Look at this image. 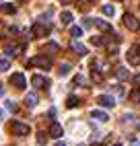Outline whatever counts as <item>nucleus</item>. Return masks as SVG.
I'll use <instances>...</instances> for the list:
<instances>
[{"label": "nucleus", "instance_id": "nucleus-28", "mask_svg": "<svg viewBox=\"0 0 140 146\" xmlns=\"http://www.w3.org/2000/svg\"><path fill=\"white\" fill-rule=\"evenodd\" d=\"M91 43H93V45H97V47H99V45H103V43H105V41H103V37H91Z\"/></svg>", "mask_w": 140, "mask_h": 146}, {"label": "nucleus", "instance_id": "nucleus-16", "mask_svg": "<svg viewBox=\"0 0 140 146\" xmlns=\"http://www.w3.org/2000/svg\"><path fill=\"white\" fill-rule=\"evenodd\" d=\"M78 103H81V99L74 97V95H70L68 101H66V107H68V109H74V107H78Z\"/></svg>", "mask_w": 140, "mask_h": 146}, {"label": "nucleus", "instance_id": "nucleus-15", "mask_svg": "<svg viewBox=\"0 0 140 146\" xmlns=\"http://www.w3.org/2000/svg\"><path fill=\"white\" fill-rule=\"evenodd\" d=\"M95 27H97V29H101V31H105V33L111 31V25L105 23V21H101V19H95Z\"/></svg>", "mask_w": 140, "mask_h": 146}, {"label": "nucleus", "instance_id": "nucleus-33", "mask_svg": "<svg viewBox=\"0 0 140 146\" xmlns=\"http://www.w3.org/2000/svg\"><path fill=\"white\" fill-rule=\"evenodd\" d=\"M130 146H140V142L138 140H130Z\"/></svg>", "mask_w": 140, "mask_h": 146}, {"label": "nucleus", "instance_id": "nucleus-34", "mask_svg": "<svg viewBox=\"0 0 140 146\" xmlns=\"http://www.w3.org/2000/svg\"><path fill=\"white\" fill-rule=\"evenodd\" d=\"M60 2H62V4H70L72 0H60Z\"/></svg>", "mask_w": 140, "mask_h": 146}, {"label": "nucleus", "instance_id": "nucleus-24", "mask_svg": "<svg viewBox=\"0 0 140 146\" xmlns=\"http://www.w3.org/2000/svg\"><path fill=\"white\" fill-rule=\"evenodd\" d=\"M45 52H49V54H58V52H60V45L52 41V43H47V45H45Z\"/></svg>", "mask_w": 140, "mask_h": 146}, {"label": "nucleus", "instance_id": "nucleus-26", "mask_svg": "<svg viewBox=\"0 0 140 146\" xmlns=\"http://www.w3.org/2000/svg\"><path fill=\"white\" fill-rule=\"evenodd\" d=\"M45 142H47V136H45L43 132H39V134H37V144H41V146H43Z\"/></svg>", "mask_w": 140, "mask_h": 146}, {"label": "nucleus", "instance_id": "nucleus-14", "mask_svg": "<svg viewBox=\"0 0 140 146\" xmlns=\"http://www.w3.org/2000/svg\"><path fill=\"white\" fill-rule=\"evenodd\" d=\"M49 136L60 138V136H62V125H60V123H52V125H49Z\"/></svg>", "mask_w": 140, "mask_h": 146}, {"label": "nucleus", "instance_id": "nucleus-31", "mask_svg": "<svg viewBox=\"0 0 140 146\" xmlns=\"http://www.w3.org/2000/svg\"><path fill=\"white\" fill-rule=\"evenodd\" d=\"M83 25H85V27H91V25H93V19H85Z\"/></svg>", "mask_w": 140, "mask_h": 146}, {"label": "nucleus", "instance_id": "nucleus-8", "mask_svg": "<svg viewBox=\"0 0 140 146\" xmlns=\"http://www.w3.org/2000/svg\"><path fill=\"white\" fill-rule=\"evenodd\" d=\"M70 50H72L76 56H87V47H85L83 43H78L76 39H72V41H70Z\"/></svg>", "mask_w": 140, "mask_h": 146}, {"label": "nucleus", "instance_id": "nucleus-21", "mask_svg": "<svg viewBox=\"0 0 140 146\" xmlns=\"http://www.w3.org/2000/svg\"><path fill=\"white\" fill-rule=\"evenodd\" d=\"M130 101H132V103H138V105H140V89H138V86H136V89H134L132 93H130Z\"/></svg>", "mask_w": 140, "mask_h": 146}, {"label": "nucleus", "instance_id": "nucleus-38", "mask_svg": "<svg viewBox=\"0 0 140 146\" xmlns=\"http://www.w3.org/2000/svg\"><path fill=\"white\" fill-rule=\"evenodd\" d=\"M115 146H122V144H115Z\"/></svg>", "mask_w": 140, "mask_h": 146}, {"label": "nucleus", "instance_id": "nucleus-22", "mask_svg": "<svg viewBox=\"0 0 140 146\" xmlns=\"http://www.w3.org/2000/svg\"><path fill=\"white\" fill-rule=\"evenodd\" d=\"M101 13H103V15H107V17H113L115 8H113L111 4H103V6H101Z\"/></svg>", "mask_w": 140, "mask_h": 146}, {"label": "nucleus", "instance_id": "nucleus-3", "mask_svg": "<svg viewBox=\"0 0 140 146\" xmlns=\"http://www.w3.org/2000/svg\"><path fill=\"white\" fill-rule=\"evenodd\" d=\"M11 130H13L15 136H29V132H31V128L27 123H21V121H13Z\"/></svg>", "mask_w": 140, "mask_h": 146}, {"label": "nucleus", "instance_id": "nucleus-17", "mask_svg": "<svg viewBox=\"0 0 140 146\" xmlns=\"http://www.w3.org/2000/svg\"><path fill=\"white\" fill-rule=\"evenodd\" d=\"M60 21H62V25H70V23H72V13L64 11L62 15H60Z\"/></svg>", "mask_w": 140, "mask_h": 146}, {"label": "nucleus", "instance_id": "nucleus-6", "mask_svg": "<svg viewBox=\"0 0 140 146\" xmlns=\"http://www.w3.org/2000/svg\"><path fill=\"white\" fill-rule=\"evenodd\" d=\"M31 84L35 86V89H47V86H49V80L43 78V76H39V74H35L33 78H31Z\"/></svg>", "mask_w": 140, "mask_h": 146}, {"label": "nucleus", "instance_id": "nucleus-35", "mask_svg": "<svg viewBox=\"0 0 140 146\" xmlns=\"http://www.w3.org/2000/svg\"><path fill=\"white\" fill-rule=\"evenodd\" d=\"M54 146H66V144H64V142H56Z\"/></svg>", "mask_w": 140, "mask_h": 146}, {"label": "nucleus", "instance_id": "nucleus-5", "mask_svg": "<svg viewBox=\"0 0 140 146\" xmlns=\"http://www.w3.org/2000/svg\"><path fill=\"white\" fill-rule=\"evenodd\" d=\"M31 33H33L35 37H45V35L49 33V25H43V23H35V25H33V29H31Z\"/></svg>", "mask_w": 140, "mask_h": 146}, {"label": "nucleus", "instance_id": "nucleus-23", "mask_svg": "<svg viewBox=\"0 0 140 146\" xmlns=\"http://www.w3.org/2000/svg\"><path fill=\"white\" fill-rule=\"evenodd\" d=\"M91 78H93V82H103V72H99V70H95V68H93Z\"/></svg>", "mask_w": 140, "mask_h": 146}, {"label": "nucleus", "instance_id": "nucleus-18", "mask_svg": "<svg viewBox=\"0 0 140 146\" xmlns=\"http://www.w3.org/2000/svg\"><path fill=\"white\" fill-rule=\"evenodd\" d=\"M0 8H2V13H6V15H15V13H17V8H15L13 4H8V2H2V4H0Z\"/></svg>", "mask_w": 140, "mask_h": 146}, {"label": "nucleus", "instance_id": "nucleus-12", "mask_svg": "<svg viewBox=\"0 0 140 146\" xmlns=\"http://www.w3.org/2000/svg\"><path fill=\"white\" fill-rule=\"evenodd\" d=\"M91 117L97 119V121H107V119H109V117H107V113L101 111V109H93V111H91Z\"/></svg>", "mask_w": 140, "mask_h": 146}, {"label": "nucleus", "instance_id": "nucleus-39", "mask_svg": "<svg viewBox=\"0 0 140 146\" xmlns=\"http://www.w3.org/2000/svg\"><path fill=\"white\" fill-rule=\"evenodd\" d=\"M95 146H99V144H95Z\"/></svg>", "mask_w": 140, "mask_h": 146}, {"label": "nucleus", "instance_id": "nucleus-4", "mask_svg": "<svg viewBox=\"0 0 140 146\" xmlns=\"http://www.w3.org/2000/svg\"><path fill=\"white\" fill-rule=\"evenodd\" d=\"M11 84L15 86V89H25V86H27V80H25V76L21 74V72H17V74H13L11 76Z\"/></svg>", "mask_w": 140, "mask_h": 146}, {"label": "nucleus", "instance_id": "nucleus-27", "mask_svg": "<svg viewBox=\"0 0 140 146\" xmlns=\"http://www.w3.org/2000/svg\"><path fill=\"white\" fill-rule=\"evenodd\" d=\"M6 109H8V111H13V113H15V111L19 109V107H17V103H15V101H6Z\"/></svg>", "mask_w": 140, "mask_h": 146}, {"label": "nucleus", "instance_id": "nucleus-1", "mask_svg": "<svg viewBox=\"0 0 140 146\" xmlns=\"http://www.w3.org/2000/svg\"><path fill=\"white\" fill-rule=\"evenodd\" d=\"M29 66H39V68H43V70H49V68H52V60H49L47 56H35L33 60H29Z\"/></svg>", "mask_w": 140, "mask_h": 146}, {"label": "nucleus", "instance_id": "nucleus-30", "mask_svg": "<svg viewBox=\"0 0 140 146\" xmlns=\"http://www.w3.org/2000/svg\"><path fill=\"white\" fill-rule=\"evenodd\" d=\"M134 84H136L138 89H140V74H136V76H134Z\"/></svg>", "mask_w": 140, "mask_h": 146}, {"label": "nucleus", "instance_id": "nucleus-10", "mask_svg": "<svg viewBox=\"0 0 140 146\" xmlns=\"http://www.w3.org/2000/svg\"><path fill=\"white\" fill-rule=\"evenodd\" d=\"M35 105H37V95L35 93H29L25 97V107H27V109H33Z\"/></svg>", "mask_w": 140, "mask_h": 146}, {"label": "nucleus", "instance_id": "nucleus-32", "mask_svg": "<svg viewBox=\"0 0 140 146\" xmlns=\"http://www.w3.org/2000/svg\"><path fill=\"white\" fill-rule=\"evenodd\" d=\"M113 91H115L117 95H124V89H122V86H113Z\"/></svg>", "mask_w": 140, "mask_h": 146}, {"label": "nucleus", "instance_id": "nucleus-25", "mask_svg": "<svg viewBox=\"0 0 140 146\" xmlns=\"http://www.w3.org/2000/svg\"><path fill=\"white\" fill-rule=\"evenodd\" d=\"M68 72H70V64H62V66H60V70H58L60 76H66Z\"/></svg>", "mask_w": 140, "mask_h": 146}, {"label": "nucleus", "instance_id": "nucleus-2", "mask_svg": "<svg viewBox=\"0 0 140 146\" xmlns=\"http://www.w3.org/2000/svg\"><path fill=\"white\" fill-rule=\"evenodd\" d=\"M124 27L130 29V31H138V29H140V23H138V19H136L134 15L126 13V15H124Z\"/></svg>", "mask_w": 140, "mask_h": 146}, {"label": "nucleus", "instance_id": "nucleus-29", "mask_svg": "<svg viewBox=\"0 0 140 146\" xmlns=\"http://www.w3.org/2000/svg\"><path fill=\"white\" fill-rule=\"evenodd\" d=\"M87 80H85V76H81V74H78V76H74V84H85Z\"/></svg>", "mask_w": 140, "mask_h": 146}, {"label": "nucleus", "instance_id": "nucleus-11", "mask_svg": "<svg viewBox=\"0 0 140 146\" xmlns=\"http://www.w3.org/2000/svg\"><path fill=\"white\" fill-rule=\"evenodd\" d=\"M138 52H136V47H132V50L128 52V62L132 64V66H138L140 64V56H136Z\"/></svg>", "mask_w": 140, "mask_h": 146}, {"label": "nucleus", "instance_id": "nucleus-37", "mask_svg": "<svg viewBox=\"0 0 140 146\" xmlns=\"http://www.w3.org/2000/svg\"><path fill=\"white\" fill-rule=\"evenodd\" d=\"M2 117H4V111H2V109H0V119H2Z\"/></svg>", "mask_w": 140, "mask_h": 146}, {"label": "nucleus", "instance_id": "nucleus-36", "mask_svg": "<svg viewBox=\"0 0 140 146\" xmlns=\"http://www.w3.org/2000/svg\"><path fill=\"white\" fill-rule=\"evenodd\" d=\"M4 95V89H2V84H0V97H2Z\"/></svg>", "mask_w": 140, "mask_h": 146}, {"label": "nucleus", "instance_id": "nucleus-7", "mask_svg": "<svg viewBox=\"0 0 140 146\" xmlns=\"http://www.w3.org/2000/svg\"><path fill=\"white\" fill-rule=\"evenodd\" d=\"M4 54H6L8 58H15V56H19V54H21V45L6 43V45H4Z\"/></svg>", "mask_w": 140, "mask_h": 146}, {"label": "nucleus", "instance_id": "nucleus-9", "mask_svg": "<svg viewBox=\"0 0 140 146\" xmlns=\"http://www.w3.org/2000/svg\"><path fill=\"white\" fill-rule=\"evenodd\" d=\"M97 103L101 105V107H115V99H113L111 95H101L97 99Z\"/></svg>", "mask_w": 140, "mask_h": 146}, {"label": "nucleus", "instance_id": "nucleus-20", "mask_svg": "<svg viewBox=\"0 0 140 146\" xmlns=\"http://www.w3.org/2000/svg\"><path fill=\"white\" fill-rule=\"evenodd\" d=\"M70 35H72V39H78V37L83 35V29L76 27V25H72V27H70Z\"/></svg>", "mask_w": 140, "mask_h": 146}, {"label": "nucleus", "instance_id": "nucleus-19", "mask_svg": "<svg viewBox=\"0 0 140 146\" xmlns=\"http://www.w3.org/2000/svg\"><path fill=\"white\" fill-rule=\"evenodd\" d=\"M11 68V60H8V56L4 58V56H0V72H4V70H8Z\"/></svg>", "mask_w": 140, "mask_h": 146}, {"label": "nucleus", "instance_id": "nucleus-13", "mask_svg": "<svg viewBox=\"0 0 140 146\" xmlns=\"http://www.w3.org/2000/svg\"><path fill=\"white\" fill-rule=\"evenodd\" d=\"M115 76H117L119 80H128L130 72H128V68H126V66H117V68H115Z\"/></svg>", "mask_w": 140, "mask_h": 146}]
</instances>
